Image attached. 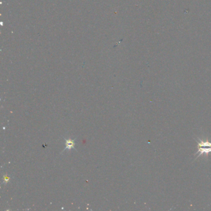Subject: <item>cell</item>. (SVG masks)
<instances>
[{
  "label": "cell",
  "instance_id": "cell-1",
  "mask_svg": "<svg viewBox=\"0 0 211 211\" xmlns=\"http://www.w3.org/2000/svg\"><path fill=\"white\" fill-rule=\"evenodd\" d=\"M198 144V152L195 153V155H198V157L195 159H197L203 154L208 155L211 154V142L206 140H203L197 137L195 139Z\"/></svg>",
  "mask_w": 211,
  "mask_h": 211
},
{
  "label": "cell",
  "instance_id": "cell-2",
  "mask_svg": "<svg viewBox=\"0 0 211 211\" xmlns=\"http://www.w3.org/2000/svg\"><path fill=\"white\" fill-rule=\"evenodd\" d=\"M74 145V141H72L71 139H68L66 141V149H71L72 147H73Z\"/></svg>",
  "mask_w": 211,
  "mask_h": 211
}]
</instances>
